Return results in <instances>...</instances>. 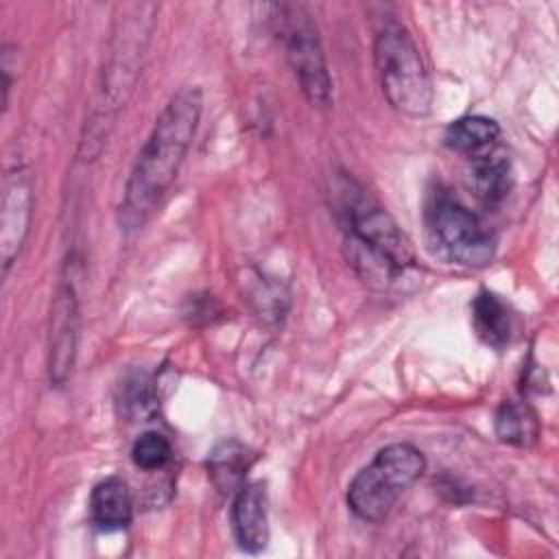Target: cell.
<instances>
[{
	"label": "cell",
	"mask_w": 559,
	"mask_h": 559,
	"mask_svg": "<svg viewBox=\"0 0 559 559\" xmlns=\"http://www.w3.org/2000/svg\"><path fill=\"white\" fill-rule=\"evenodd\" d=\"M203 111L197 85L179 87L157 116L129 173L118 221L122 229H138L170 190L192 144Z\"/></svg>",
	"instance_id": "1"
},
{
	"label": "cell",
	"mask_w": 559,
	"mask_h": 559,
	"mask_svg": "<svg viewBox=\"0 0 559 559\" xmlns=\"http://www.w3.org/2000/svg\"><path fill=\"white\" fill-rule=\"evenodd\" d=\"M345 227L343 249L352 269L369 286L384 288L400 273L413 266L411 240L402 234L391 214L362 190L345 183L341 199Z\"/></svg>",
	"instance_id": "2"
},
{
	"label": "cell",
	"mask_w": 559,
	"mask_h": 559,
	"mask_svg": "<svg viewBox=\"0 0 559 559\" xmlns=\"http://www.w3.org/2000/svg\"><path fill=\"white\" fill-rule=\"evenodd\" d=\"M118 11L120 15H116L105 63L100 70V81L96 92V111H94L96 120L90 122L87 138L96 133L98 122L109 118L116 109L124 107L140 76L142 57L148 46L151 33L155 28L157 4L153 2L124 4V7H118Z\"/></svg>",
	"instance_id": "3"
},
{
	"label": "cell",
	"mask_w": 559,
	"mask_h": 559,
	"mask_svg": "<svg viewBox=\"0 0 559 559\" xmlns=\"http://www.w3.org/2000/svg\"><path fill=\"white\" fill-rule=\"evenodd\" d=\"M373 59L389 105L411 118L428 116L432 109V83L417 44L402 24L386 22L378 28Z\"/></svg>",
	"instance_id": "4"
},
{
	"label": "cell",
	"mask_w": 559,
	"mask_h": 559,
	"mask_svg": "<svg viewBox=\"0 0 559 559\" xmlns=\"http://www.w3.org/2000/svg\"><path fill=\"white\" fill-rule=\"evenodd\" d=\"M426 459L413 443H391L347 485V507L365 522H382L402 493L419 480Z\"/></svg>",
	"instance_id": "5"
},
{
	"label": "cell",
	"mask_w": 559,
	"mask_h": 559,
	"mask_svg": "<svg viewBox=\"0 0 559 559\" xmlns=\"http://www.w3.org/2000/svg\"><path fill=\"white\" fill-rule=\"evenodd\" d=\"M426 229L439 255L452 264L483 269L493 260L496 238L483 221L445 190L426 203Z\"/></svg>",
	"instance_id": "6"
},
{
	"label": "cell",
	"mask_w": 559,
	"mask_h": 559,
	"mask_svg": "<svg viewBox=\"0 0 559 559\" xmlns=\"http://www.w3.org/2000/svg\"><path fill=\"white\" fill-rule=\"evenodd\" d=\"M280 35L304 96L314 107H328L332 103V79L310 15L301 7H280Z\"/></svg>",
	"instance_id": "7"
},
{
	"label": "cell",
	"mask_w": 559,
	"mask_h": 559,
	"mask_svg": "<svg viewBox=\"0 0 559 559\" xmlns=\"http://www.w3.org/2000/svg\"><path fill=\"white\" fill-rule=\"evenodd\" d=\"M81 310L74 282L63 280L57 286L50 306V341H48V376L50 384L61 386L66 384L68 376L72 373L76 352H79V336H81Z\"/></svg>",
	"instance_id": "8"
},
{
	"label": "cell",
	"mask_w": 559,
	"mask_h": 559,
	"mask_svg": "<svg viewBox=\"0 0 559 559\" xmlns=\"http://www.w3.org/2000/svg\"><path fill=\"white\" fill-rule=\"evenodd\" d=\"M33 216V183L24 168H15L4 179L2 214H0V258L2 275L9 273L11 264L20 255Z\"/></svg>",
	"instance_id": "9"
},
{
	"label": "cell",
	"mask_w": 559,
	"mask_h": 559,
	"mask_svg": "<svg viewBox=\"0 0 559 559\" xmlns=\"http://www.w3.org/2000/svg\"><path fill=\"white\" fill-rule=\"evenodd\" d=\"M231 528L238 546L251 555L266 548L269 515L266 489L262 483H245L231 502Z\"/></svg>",
	"instance_id": "10"
},
{
	"label": "cell",
	"mask_w": 559,
	"mask_h": 559,
	"mask_svg": "<svg viewBox=\"0 0 559 559\" xmlns=\"http://www.w3.org/2000/svg\"><path fill=\"white\" fill-rule=\"evenodd\" d=\"M90 513L94 524L103 531L127 528L133 518V500L127 483L116 476L100 480L92 489Z\"/></svg>",
	"instance_id": "11"
},
{
	"label": "cell",
	"mask_w": 559,
	"mask_h": 559,
	"mask_svg": "<svg viewBox=\"0 0 559 559\" xmlns=\"http://www.w3.org/2000/svg\"><path fill=\"white\" fill-rule=\"evenodd\" d=\"M249 465V450L238 441H225L207 456V476L221 493H236L245 485Z\"/></svg>",
	"instance_id": "12"
},
{
	"label": "cell",
	"mask_w": 559,
	"mask_h": 559,
	"mask_svg": "<svg viewBox=\"0 0 559 559\" xmlns=\"http://www.w3.org/2000/svg\"><path fill=\"white\" fill-rule=\"evenodd\" d=\"M472 186L476 194L489 203H500L511 190V164L500 151H485L474 157Z\"/></svg>",
	"instance_id": "13"
},
{
	"label": "cell",
	"mask_w": 559,
	"mask_h": 559,
	"mask_svg": "<svg viewBox=\"0 0 559 559\" xmlns=\"http://www.w3.org/2000/svg\"><path fill=\"white\" fill-rule=\"evenodd\" d=\"M472 319L478 336L500 349L511 338V312L507 304L491 290H480L472 304Z\"/></svg>",
	"instance_id": "14"
},
{
	"label": "cell",
	"mask_w": 559,
	"mask_h": 559,
	"mask_svg": "<svg viewBox=\"0 0 559 559\" xmlns=\"http://www.w3.org/2000/svg\"><path fill=\"white\" fill-rule=\"evenodd\" d=\"M498 135H500V127L493 118L463 116L448 124L443 140H445V146H450L452 151L480 155L491 148Z\"/></svg>",
	"instance_id": "15"
},
{
	"label": "cell",
	"mask_w": 559,
	"mask_h": 559,
	"mask_svg": "<svg viewBox=\"0 0 559 559\" xmlns=\"http://www.w3.org/2000/svg\"><path fill=\"white\" fill-rule=\"evenodd\" d=\"M157 391L144 371L127 373L116 391L118 413L129 421H144L157 411Z\"/></svg>",
	"instance_id": "16"
},
{
	"label": "cell",
	"mask_w": 559,
	"mask_h": 559,
	"mask_svg": "<svg viewBox=\"0 0 559 559\" xmlns=\"http://www.w3.org/2000/svg\"><path fill=\"white\" fill-rule=\"evenodd\" d=\"M496 435L509 445H531L539 435L537 415L520 400H507L496 413Z\"/></svg>",
	"instance_id": "17"
},
{
	"label": "cell",
	"mask_w": 559,
	"mask_h": 559,
	"mask_svg": "<svg viewBox=\"0 0 559 559\" xmlns=\"http://www.w3.org/2000/svg\"><path fill=\"white\" fill-rule=\"evenodd\" d=\"M170 454H173L170 441L157 430L142 432L131 445V461L146 472L162 469L170 461Z\"/></svg>",
	"instance_id": "18"
}]
</instances>
